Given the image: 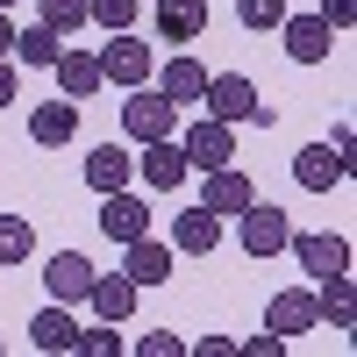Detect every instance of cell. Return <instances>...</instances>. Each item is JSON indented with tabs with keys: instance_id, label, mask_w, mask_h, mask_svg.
<instances>
[{
	"instance_id": "1",
	"label": "cell",
	"mask_w": 357,
	"mask_h": 357,
	"mask_svg": "<svg viewBox=\"0 0 357 357\" xmlns=\"http://www.w3.org/2000/svg\"><path fill=\"white\" fill-rule=\"evenodd\" d=\"M122 136L129 143H158V136H178V107L158 93L151 79L129 86V100H122Z\"/></svg>"
},
{
	"instance_id": "2",
	"label": "cell",
	"mask_w": 357,
	"mask_h": 357,
	"mask_svg": "<svg viewBox=\"0 0 357 357\" xmlns=\"http://www.w3.org/2000/svg\"><path fill=\"white\" fill-rule=\"evenodd\" d=\"M158 72V50L136 36V29H114V36L100 43V86H143Z\"/></svg>"
},
{
	"instance_id": "3",
	"label": "cell",
	"mask_w": 357,
	"mask_h": 357,
	"mask_svg": "<svg viewBox=\"0 0 357 357\" xmlns=\"http://www.w3.org/2000/svg\"><path fill=\"white\" fill-rule=\"evenodd\" d=\"M178 151H186V172H215L236 158V122H215V114H200V122L178 129Z\"/></svg>"
},
{
	"instance_id": "4",
	"label": "cell",
	"mask_w": 357,
	"mask_h": 357,
	"mask_svg": "<svg viewBox=\"0 0 357 357\" xmlns=\"http://www.w3.org/2000/svg\"><path fill=\"white\" fill-rule=\"evenodd\" d=\"M236 222H243V250H250L257 264H264V257H279V250L293 243V215H286V207H264V200H250Z\"/></svg>"
},
{
	"instance_id": "5",
	"label": "cell",
	"mask_w": 357,
	"mask_h": 357,
	"mask_svg": "<svg viewBox=\"0 0 357 357\" xmlns=\"http://www.w3.org/2000/svg\"><path fill=\"white\" fill-rule=\"evenodd\" d=\"M257 200V186H250V172L243 165H215V172H200V207L207 215H243V207Z\"/></svg>"
},
{
	"instance_id": "6",
	"label": "cell",
	"mask_w": 357,
	"mask_h": 357,
	"mask_svg": "<svg viewBox=\"0 0 357 357\" xmlns=\"http://www.w3.org/2000/svg\"><path fill=\"white\" fill-rule=\"evenodd\" d=\"M136 178H143L151 193H178V186H186V151H178V136L136 143Z\"/></svg>"
},
{
	"instance_id": "7",
	"label": "cell",
	"mask_w": 357,
	"mask_h": 357,
	"mask_svg": "<svg viewBox=\"0 0 357 357\" xmlns=\"http://www.w3.org/2000/svg\"><path fill=\"white\" fill-rule=\"evenodd\" d=\"M279 43L293 65H329V50H336V29L321 22V15H286L279 22Z\"/></svg>"
},
{
	"instance_id": "8",
	"label": "cell",
	"mask_w": 357,
	"mask_h": 357,
	"mask_svg": "<svg viewBox=\"0 0 357 357\" xmlns=\"http://www.w3.org/2000/svg\"><path fill=\"white\" fill-rule=\"evenodd\" d=\"M200 107L215 114V122H250V114H257V86H250L243 72H207Z\"/></svg>"
},
{
	"instance_id": "9",
	"label": "cell",
	"mask_w": 357,
	"mask_h": 357,
	"mask_svg": "<svg viewBox=\"0 0 357 357\" xmlns=\"http://www.w3.org/2000/svg\"><path fill=\"white\" fill-rule=\"evenodd\" d=\"M222 250V215H207V207H178L172 215V257H215Z\"/></svg>"
},
{
	"instance_id": "10",
	"label": "cell",
	"mask_w": 357,
	"mask_h": 357,
	"mask_svg": "<svg viewBox=\"0 0 357 357\" xmlns=\"http://www.w3.org/2000/svg\"><path fill=\"white\" fill-rule=\"evenodd\" d=\"M264 329H272V336H307V329H321V301H314V293L307 286H286V293H272V307H264Z\"/></svg>"
},
{
	"instance_id": "11",
	"label": "cell",
	"mask_w": 357,
	"mask_h": 357,
	"mask_svg": "<svg viewBox=\"0 0 357 357\" xmlns=\"http://www.w3.org/2000/svg\"><path fill=\"white\" fill-rule=\"evenodd\" d=\"M79 136V100H36L29 107V143H36V151H57V143H72Z\"/></svg>"
},
{
	"instance_id": "12",
	"label": "cell",
	"mask_w": 357,
	"mask_h": 357,
	"mask_svg": "<svg viewBox=\"0 0 357 357\" xmlns=\"http://www.w3.org/2000/svg\"><path fill=\"white\" fill-rule=\"evenodd\" d=\"M293 178H301L307 193H329L350 178V151H336V143H307L301 158H293Z\"/></svg>"
},
{
	"instance_id": "13",
	"label": "cell",
	"mask_w": 357,
	"mask_h": 357,
	"mask_svg": "<svg viewBox=\"0 0 357 357\" xmlns=\"http://www.w3.org/2000/svg\"><path fill=\"white\" fill-rule=\"evenodd\" d=\"M286 250L301 257L307 279H336V272H350V243H343V236H301V229H293Z\"/></svg>"
},
{
	"instance_id": "14",
	"label": "cell",
	"mask_w": 357,
	"mask_h": 357,
	"mask_svg": "<svg viewBox=\"0 0 357 357\" xmlns=\"http://www.w3.org/2000/svg\"><path fill=\"white\" fill-rule=\"evenodd\" d=\"M107 207H100V229L114 236V243H136V236H151V200H143V193H100Z\"/></svg>"
},
{
	"instance_id": "15",
	"label": "cell",
	"mask_w": 357,
	"mask_h": 357,
	"mask_svg": "<svg viewBox=\"0 0 357 357\" xmlns=\"http://www.w3.org/2000/svg\"><path fill=\"white\" fill-rule=\"evenodd\" d=\"M158 93H165V100H172L178 114H186V107H200V93H207V65H200L193 50H178L172 65L158 72Z\"/></svg>"
},
{
	"instance_id": "16",
	"label": "cell",
	"mask_w": 357,
	"mask_h": 357,
	"mask_svg": "<svg viewBox=\"0 0 357 357\" xmlns=\"http://www.w3.org/2000/svg\"><path fill=\"white\" fill-rule=\"evenodd\" d=\"M136 293H143V286H136L129 272H93V286H86V307H93L100 321H129V314H136Z\"/></svg>"
},
{
	"instance_id": "17",
	"label": "cell",
	"mask_w": 357,
	"mask_h": 357,
	"mask_svg": "<svg viewBox=\"0 0 357 357\" xmlns=\"http://www.w3.org/2000/svg\"><path fill=\"white\" fill-rule=\"evenodd\" d=\"M29 343H36V350H50V357H65V350L79 343V321H72V307H65V301L36 307V314H29Z\"/></svg>"
},
{
	"instance_id": "18",
	"label": "cell",
	"mask_w": 357,
	"mask_h": 357,
	"mask_svg": "<svg viewBox=\"0 0 357 357\" xmlns=\"http://www.w3.org/2000/svg\"><path fill=\"white\" fill-rule=\"evenodd\" d=\"M122 272H129L136 286H165V279H172V243H158V236L122 243Z\"/></svg>"
},
{
	"instance_id": "19",
	"label": "cell",
	"mask_w": 357,
	"mask_h": 357,
	"mask_svg": "<svg viewBox=\"0 0 357 357\" xmlns=\"http://www.w3.org/2000/svg\"><path fill=\"white\" fill-rule=\"evenodd\" d=\"M57 93L65 100H86V93H100V50H57Z\"/></svg>"
},
{
	"instance_id": "20",
	"label": "cell",
	"mask_w": 357,
	"mask_h": 357,
	"mask_svg": "<svg viewBox=\"0 0 357 357\" xmlns=\"http://www.w3.org/2000/svg\"><path fill=\"white\" fill-rule=\"evenodd\" d=\"M43 279H50V301H86V286H93V257H79V250H57L43 264Z\"/></svg>"
},
{
	"instance_id": "21",
	"label": "cell",
	"mask_w": 357,
	"mask_h": 357,
	"mask_svg": "<svg viewBox=\"0 0 357 357\" xmlns=\"http://www.w3.org/2000/svg\"><path fill=\"white\" fill-rule=\"evenodd\" d=\"M136 178V158L122 151V143H93V158H86V186L93 193H122Z\"/></svg>"
},
{
	"instance_id": "22",
	"label": "cell",
	"mask_w": 357,
	"mask_h": 357,
	"mask_svg": "<svg viewBox=\"0 0 357 357\" xmlns=\"http://www.w3.org/2000/svg\"><path fill=\"white\" fill-rule=\"evenodd\" d=\"M57 50H65V36H57L50 22H29V29H15V65H29V72H50L57 65Z\"/></svg>"
},
{
	"instance_id": "23",
	"label": "cell",
	"mask_w": 357,
	"mask_h": 357,
	"mask_svg": "<svg viewBox=\"0 0 357 357\" xmlns=\"http://www.w3.org/2000/svg\"><path fill=\"white\" fill-rule=\"evenodd\" d=\"M207 29V0H158V36L165 43H200Z\"/></svg>"
},
{
	"instance_id": "24",
	"label": "cell",
	"mask_w": 357,
	"mask_h": 357,
	"mask_svg": "<svg viewBox=\"0 0 357 357\" xmlns=\"http://www.w3.org/2000/svg\"><path fill=\"white\" fill-rule=\"evenodd\" d=\"M314 301H321V321H329V329H357V307H350V272L314 279Z\"/></svg>"
},
{
	"instance_id": "25",
	"label": "cell",
	"mask_w": 357,
	"mask_h": 357,
	"mask_svg": "<svg viewBox=\"0 0 357 357\" xmlns=\"http://www.w3.org/2000/svg\"><path fill=\"white\" fill-rule=\"evenodd\" d=\"M29 250H36V229H29V215H0V264H22Z\"/></svg>"
},
{
	"instance_id": "26",
	"label": "cell",
	"mask_w": 357,
	"mask_h": 357,
	"mask_svg": "<svg viewBox=\"0 0 357 357\" xmlns=\"http://www.w3.org/2000/svg\"><path fill=\"white\" fill-rule=\"evenodd\" d=\"M236 22H243L250 36H272V29L286 22V0H236Z\"/></svg>"
},
{
	"instance_id": "27",
	"label": "cell",
	"mask_w": 357,
	"mask_h": 357,
	"mask_svg": "<svg viewBox=\"0 0 357 357\" xmlns=\"http://www.w3.org/2000/svg\"><path fill=\"white\" fill-rule=\"evenodd\" d=\"M136 8H143V0H86V22L114 36V29H136Z\"/></svg>"
},
{
	"instance_id": "28",
	"label": "cell",
	"mask_w": 357,
	"mask_h": 357,
	"mask_svg": "<svg viewBox=\"0 0 357 357\" xmlns=\"http://www.w3.org/2000/svg\"><path fill=\"white\" fill-rule=\"evenodd\" d=\"M122 350V321H93V329H79L72 357H114Z\"/></svg>"
},
{
	"instance_id": "29",
	"label": "cell",
	"mask_w": 357,
	"mask_h": 357,
	"mask_svg": "<svg viewBox=\"0 0 357 357\" xmlns=\"http://www.w3.org/2000/svg\"><path fill=\"white\" fill-rule=\"evenodd\" d=\"M36 22H50L57 36H72V29H86V0H43Z\"/></svg>"
},
{
	"instance_id": "30",
	"label": "cell",
	"mask_w": 357,
	"mask_h": 357,
	"mask_svg": "<svg viewBox=\"0 0 357 357\" xmlns=\"http://www.w3.org/2000/svg\"><path fill=\"white\" fill-rule=\"evenodd\" d=\"M186 343H178L172 329H151V336H136V357H178Z\"/></svg>"
},
{
	"instance_id": "31",
	"label": "cell",
	"mask_w": 357,
	"mask_h": 357,
	"mask_svg": "<svg viewBox=\"0 0 357 357\" xmlns=\"http://www.w3.org/2000/svg\"><path fill=\"white\" fill-rule=\"evenodd\" d=\"M314 15H321V22H329V29H336V36H343V29L357 22V0H321V8H314Z\"/></svg>"
},
{
	"instance_id": "32",
	"label": "cell",
	"mask_w": 357,
	"mask_h": 357,
	"mask_svg": "<svg viewBox=\"0 0 357 357\" xmlns=\"http://www.w3.org/2000/svg\"><path fill=\"white\" fill-rule=\"evenodd\" d=\"M243 357H286V336L264 329V336H250V343H243Z\"/></svg>"
},
{
	"instance_id": "33",
	"label": "cell",
	"mask_w": 357,
	"mask_h": 357,
	"mask_svg": "<svg viewBox=\"0 0 357 357\" xmlns=\"http://www.w3.org/2000/svg\"><path fill=\"white\" fill-rule=\"evenodd\" d=\"M15 93H22V72H15V57H0V107H15Z\"/></svg>"
},
{
	"instance_id": "34",
	"label": "cell",
	"mask_w": 357,
	"mask_h": 357,
	"mask_svg": "<svg viewBox=\"0 0 357 357\" xmlns=\"http://www.w3.org/2000/svg\"><path fill=\"white\" fill-rule=\"evenodd\" d=\"M229 350H236L229 336H200V343H193V357H229Z\"/></svg>"
},
{
	"instance_id": "35",
	"label": "cell",
	"mask_w": 357,
	"mask_h": 357,
	"mask_svg": "<svg viewBox=\"0 0 357 357\" xmlns=\"http://www.w3.org/2000/svg\"><path fill=\"white\" fill-rule=\"evenodd\" d=\"M15 50V22H8V8H0V57Z\"/></svg>"
},
{
	"instance_id": "36",
	"label": "cell",
	"mask_w": 357,
	"mask_h": 357,
	"mask_svg": "<svg viewBox=\"0 0 357 357\" xmlns=\"http://www.w3.org/2000/svg\"><path fill=\"white\" fill-rule=\"evenodd\" d=\"M0 8H15V0H0Z\"/></svg>"
}]
</instances>
